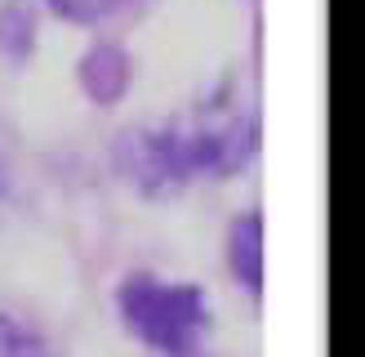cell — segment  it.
I'll return each instance as SVG.
<instances>
[{
	"label": "cell",
	"instance_id": "obj_1",
	"mask_svg": "<svg viewBox=\"0 0 365 357\" xmlns=\"http://www.w3.org/2000/svg\"><path fill=\"white\" fill-rule=\"evenodd\" d=\"M259 156V116L232 103L200 107L187 121L134 125L112 148L116 174L138 196H178L205 178H232Z\"/></svg>",
	"mask_w": 365,
	"mask_h": 357
},
{
	"label": "cell",
	"instance_id": "obj_2",
	"mask_svg": "<svg viewBox=\"0 0 365 357\" xmlns=\"http://www.w3.org/2000/svg\"><path fill=\"white\" fill-rule=\"evenodd\" d=\"M116 313L138 344L160 357H196L210 331V299L196 281L130 273L116 286Z\"/></svg>",
	"mask_w": 365,
	"mask_h": 357
},
{
	"label": "cell",
	"instance_id": "obj_3",
	"mask_svg": "<svg viewBox=\"0 0 365 357\" xmlns=\"http://www.w3.org/2000/svg\"><path fill=\"white\" fill-rule=\"evenodd\" d=\"M76 85L94 107H116L134 85V59L120 41H94L76 59Z\"/></svg>",
	"mask_w": 365,
	"mask_h": 357
},
{
	"label": "cell",
	"instance_id": "obj_4",
	"mask_svg": "<svg viewBox=\"0 0 365 357\" xmlns=\"http://www.w3.org/2000/svg\"><path fill=\"white\" fill-rule=\"evenodd\" d=\"M227 268L236 286L259 299L263 295V210H241L227 228Z\"/></svg>",
	"mask_w": 365,
	"mask_h": 357
},
{
	"label": "cell",
	"instance_id": "obj_5",
	"mask_svg": "<svg viewBox=\"0 0 365 357\" xmlns=\"http://www.w3.org/2000/svg\"><path fill=\"white\" fill-rule=\"evenodd\" d=\"M0 357H49V344L23 317L0 313Z\"/></svg>",
	"mask_w": 365,
	"mask_h": 357
},
{
	"label": "cell",
	"instance_id": "obj_6",
	"mask_svg": "<svg viewBox=\"0 0 365 357\" xmlns=\"http://www.w3.org/2000/svg\"><path fill=\"white\" fill-rule=\"evenodd\" d=\"M53 18H63V23H76V27H94L103 18L120 14L130 0H45Z\"/></svg>",
	"mask_w": 365,
	"mask_h": 357
},
{
	"label": "cell",
	"instance_id": "obj_7",
	"mask_svg": "<svg viewBox=\"0 0 365 357\" xmlns=\"http://www.w3.org/2000/svg\"><path fill=\"white\" fill-rule=\"evenodd\" d=\"M0 196H5V166H0Z\"/></svg>",
	"mask_w": 365,
	"mask_h": 357
}]
</instances>
